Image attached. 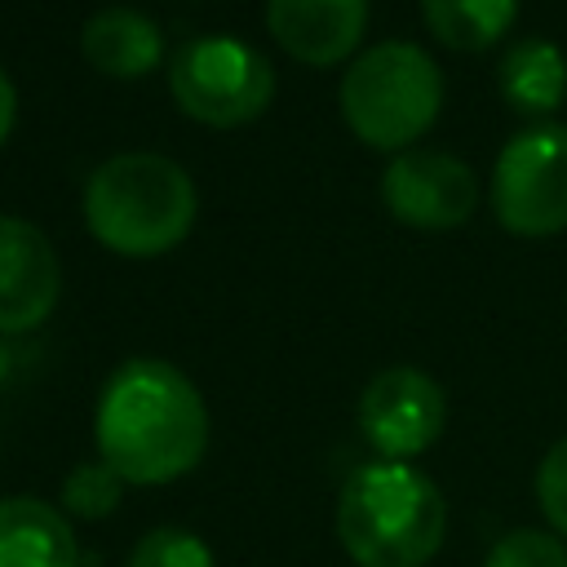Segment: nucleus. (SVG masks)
Returning a JSON list of instances; mask_svg holds the SVG:
<instances>
[{
  "label": "nucleus",
  "instance_id": "1",
  "mask_svg": "<svg viewBox=\"0 0 567 567\" xmlns=\"http://www.w3.org/2000/svg\"><path fill=\"white\" fill-rule=\"evenodd\" d=\"M208 403L199 385L168 359L133 354L97 390L93 443L128 487H164L186 478L208 452Z\"/></svg>",
  "mask_w": 567,
  "mask_h": 567
},
{
  "label": "nucleus",
  "instance_id": "2",
  "mask_svg": "<svg viewBox=\"0 0 567 567\" xmlns=\"http://www.w3.org/2000/svg\"><path fill=\"white\" fill-rule=\"evenodd\" d=\"M80 213L106 252L146 261L186 244L199 217V190L177 159L159 151H120L84 177Z\"/></svg>",
  "mask_w": 567,
  "mask_h": 567
},
{
  "label": "nucleus",
  "instance_id": "3",
  "mask_svg": "<svg viewBox=\"0 0 567 567\" xmlns=\"http://www.w3.org/2000/svg\"><path fill=\"white\" fill-rule=\"evenodd\" d=\"M332 527L354 567H425L443 549L447 501L421 465L368 461L341 483Z\"/></svg>",
  "mask_w": 567,
  "mask_h": 567
},
{
  "label": "nucleus",
  "instance_id": "4",
  "mask_svg": "<svg viewBox=\"0 0 567 567\" xmlns=\"http://www.w3.org/2000/svg\"><path fill=\"white\" fill-rule=\"evenodd\" d=\"M346 128L385 155L412 151L443 111V71L412 40H377L359 49L341 71Z\"/></svg>",
  "mask_w": 567,
  "mask_h": 567
},
{
  "label": "nucleus",
  "instance_id": "5",
  "mask_svg": "<svg viewBox=\"0 0 567 567\" xmlns=\"http://www.w3.org/2000/svg\"><path fill=\"white\" fill-rule=\"evenodd\" d=\"M168 93L186 120L208 128H239L266 115L275 102V66L252 40L208 31L168 58Z\"/></svg>",
  "mask_w": 567,
  "mask_h": 567
},
{
  "label": "nucleus",
  "instance_id": "6",
  "mask_svg": "<svg viewBox=\"0 0 567 567\" xmlns=\"http://www.w3.org/2000/svg\"><path fill=\"white\" fill-rule=\"evenodd\" d=\"M496 221L518 239H549L567 230V124L536 120L518 128L487 182Z\"/></svg>",
  "mask_w": 567,
  "mask_h": 567
},
{
  "label": "nucleus",
  "instance_id": "7",
  "mask_svg": "<svg viewBox=\"0 0 567 567\" xmlns=\"http://www.w3.org/2000/svg\"><path fill=\"white\" fill-rule=\"evenodd\" d=\"M359 434L377 461H416L447 425V394L421 368H381L359 394Z\"/></svg>",
  "mask_w": 567,
  "mask_h": 567
},
{
  "label": "nucleus",
  "instance_id": "8",
  "mask_svg": "<svg viewBox=\"0 0 567 567\" xmlns=\"http://www.w3.org/2000/svg\"><path fill=\"white\" fill-rule=\"evenodd\" d=\"M381 199L390 217L412 230H456L478 208V177L447 151L412 146L390 155L381 173Z\"/></svg>",
  "mask_w": 567,
  "mask_h": 567
},
{
  "label": "nucleus",
  "instance_id": "9",
  "mask_svg": "<svg viewBox=\"0 0 567 567\" xmlns=\"http://www.w3.org/2000/svg\"><path fill=\"white\" fill-rule=\"evenodd\" d=\"M62 297V261L49 235L0 213V337L35 332Z\"/></svg>",
  "mask_w": 567,
  "mask_h": 567
},
{
  "label": "nucleus",
  "instance_id": "10",
  "mask_svg": "<svg viewBox=\"0 0 567 567\" xmlns=\"http://www.w3.org/2000/svg\"><path fill=\"white\" fill-rule=\"evenodd\" d=\"M266 31L306 66H337L359 53L368 0H266Z\"/></svg>",
  "mask_w": 567,
  "mask_h": 567
},
{
  "label": "nucleus",
  "instance_id": "11",
  "mask_svg": "<svg viewBox=\"0 0 567 567\" xmlns=\"http://www.w3.org/2000/svg\"><path fill=\"white\" fill-rule=\"evenodd\" d=\"M80 53L106 80H146L164 58V31L142 9L106 4L84 18Z\"/></svg>",
  "mask_w": 567,
  "mask_h": 567
},
{
  "label": "nucleus",
  "instance_id": "12",
  "mask_svg": "<svg viewBox=\"0 0 567 567\" xmlns=\"http://www.w3.org/2000/svg\"><path fill=\"white\" fill-rule=\"evenodd\" d=\"M84 549L62 505L44 496H0V567H80Z\"/></svg>",
  "mask_w": 567,
  "mask_h": 567
},
{
  "label": "nucleus",
  "instance_id": "13",
  "mask_svg": "<svg viewBox=\"0 0 567 567\" xmlns=\"http://www.w3.org/2000/svg\"><path fill=\"white\" fill-rule=\"evenodd\" d=\"M496 84H501V97L514 111L554 115L567 102V53L545 35L514 40L505 49V58H501Z\"/></svg>",
  "mask_w": 567,
  "mask_h": 567
},
{
  "label": "nucleus",
  "instance_id": "14",
  "mask_svg": "<svg viewBox=\"0 0 567 567\" xmlns=\"http://www.w3.org/2000/svg\"><path fill=\"white\" fill-rule=\"evenodd\" d=\"M421 18L439 44L456 53H478L509 35L518 0H421Z\"/></svg>",
  "mask_w": 567,
  "mask_h": 567
},
{
  "label": "nucleus",
  "instance_id": "15",
  "mask_svg": "<svg viewBox=\"0 0 567 567\" xmlns=\"http://www.w3.org/2000/svg\"><path fill=\"white\" fill-rule=\"evenodd\" d=\"M124 487H128V483H124L106 461L93 456V461H80V465L66 470L58 505H62V514H66L71 523H102V518H111V514L120 509Z\"/></svg>",
  "mask_w": 567,
  "mask_h": 567
},
{
  "label": "nucleus",
  "instance_id": "16",
  "mask_svg": "<svg viewBox=\"0 0 567 567\" xmlns=\"http://www.w3.org/2000/svg\"><path fill=\"white\" fill-rule=\"evenodd\" d=\"M124 567H217L204 536L186 527H151L133 540Z\"/></svg>",
  "mask_w": 567,
  "mask_h": 567
},
{
  "label": "nucleus",
  "instance_id": "17",
  "mask_svg": "<svg viewBox=\"0 0 567 567\" xmlns=\"http://www.w3.org/2000/svg\"><path fill=\"white\" fill-rule=\"evenodd\" d=\"M483 567H567V540L540 527H514L487 549Z\"/></svg>",
  "mask_w": 567,
  "mask_h": 567
},
{
  "label": "nucleus",
  "instance_id": "18",
  "mask_svg": "<svg viewBox=\"0 0 567 567\" xmlns=\"http://www.w3.org/2000/svg\"><path fill=\"white\" fill-rule=\"evenodd\" d=\"M532 487H536V505H540L549 532L558 540H567V434L558 443H549V452L536 465Z\"/></svg>",
  "mask_w": 567,
  "mask_h": 567
},
{
  "label": "nucleus",
  "instance_id": "19",
  "mask_svg": "<svg viewBox=\"0 0 567 567\" xmlns=\"http://www.w3.org/2000/svg\"><path fill=\"white\" fill-rule=\"evenodd\" d=\"M13 124H18V84L0 66V146L13 137Z\"/></svg>",
  "mask_w": 567,
  "mask_h": 567
}]
</instances>
